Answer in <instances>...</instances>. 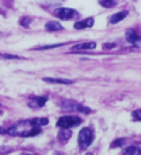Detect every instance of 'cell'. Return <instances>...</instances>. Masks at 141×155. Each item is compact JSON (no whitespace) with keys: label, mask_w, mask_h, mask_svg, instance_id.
<instances>
[{"label":"cell","mask_w":141,"mask_h":155,"mask_svg":"<svg viewBox=\"0 0 141 155\" xmlns=\"http://www.w3.org/2000/svg\"><path fill=\"white\" fill-rule=\"evenodd\" d=\"M10 135H21V137H32L41 133L40 126L37 124L35 118L32 120H24V121H18L13 127L7 130Z\"/></svg>","instance_id":"6da1fadb"},{"label":"cell","mask_w":141,"mask_h":155,"mask_svg":"<svg viewBox=\"0 0 141 155\" xmlns=\"http://www.w3.org/2000/svg\"><path fill=\"white\" fill-rule=\"evenodd\" d=\"M93 138H95V134H93L92 128H89V127L82 128V130L79 131V135H78V143H79V147H81L82 150H86V148L92 144Z\"/></svg>","instance_id":"7a4b0ae2"},{"label":"cell","mask_w":141,"mask_h":155,"mask_svg":"<svg viewBox=\"0 0 141 155\" xmlns=\"http://www.w3.org/2000/svg\"><path fill=\"white\" fill-rule=\"evenodd\" d=\"M82 120L78 116H64V117H61L56 123V126L61 127V128H72V127L78 126V124H81Z\"/></svg>","instance_id":"3957f363"},{"label":"cell","mask_w":141,"mask_h":155,"mask_svg":"<svg viewBox=\"0 0 141 155\" xmlns=\"http://www.w3.org/2000/svg\"><path fill=\"white\" fill-rule=\"evenodd\" d=\"M61 107L64 110H78V111H82V113H92V110L89 107H85L82 104H78L75 103L73 100H64L61 103Z\"/></svg>","instance_id":"277c9868"},{"label":"cell","mask_w":141,"mask_h":155,"mask_svg":"<svg viewBox=\"0 0 141 155\" xmlns=\"http://www.w3.org/2000/svg\"><path fill=\"white\" fill-rule=\"evenodd\" d=\"M55 14L58 18H61V20H69V18H73V17L78 16V13L75 12L73 8H66V7L56 8Z\"/></svg>","instance_id":"5b68a950"},{"label":"cell","mask_w":141,"mask_h":155,"mask_svg":"<svg viewBox=\"0 0 141 155\" xmlns=\"http://www.w3.org/2000/svg\"><path fill=\"white\" fill-rule=\"evenodd\" d=\"M126 40L129 41L130 44H133V45H140L141 44L140 33H137V31L133 30V28H129L127 31H126Z\"/></svg>","instance_id":"8992f818"},{"label":"cell","mask_w":141,"mask_h":155,"mask_svg":"<svg viewBox=\"0 0 141 155\" xmlns=\"http://www.w3.org/2000/svg\"><path fill=\"white\" fill-rule=\"evenodd\" d=\"M47 103V99L45 97H32L30 102H28V106L31 109H40Z\"/></svg>","instance_id":"52a82bcc"},{"label":"cell","mask_w":141,"mask_h":155,"mask_svg":"<svg viewBox=\"0 0 141 155\" xmlns=\"http://www.w3.org/2000/svg\"><path fill=\"white\" fill-rule=\"evenodd\" d=\"M93 24H95V18H93V17H89V18H86V20H83V21H78V23H75V28L76 30L89 28V27H92Z\"/></svg>","instance_id":"ba28073f"},{"label":"cell","mask_w":141,"mask_h":155,"mask_svg":"<svg viewBox=\"0 0 141 155\" xmlns=\"http://www.w3.org/2000/svg\"><path fill=\"white\" fill-rule=\"evenodd\" d=\"M96 48V44L95 42H82V44H78L72 48V51H88V49H95Z\"/></svg>","instance_id":"9c48e42d"},{"label":"cell","mask_w":141,"mask_h":155,"mask_svg":"<svg viewBox=\"0 0 141 155\" xmlns=\"http://www.w3.org/2000/svg\"><path fill=\"white\" fill-rule=\"evenodd\" d=\"M44 81L48 83H61V85H72L75 82L72 79H55V78H44Z\"/></svg>","instance_id":"30bf717a"},{"label":"cell","mask_w":141,"mask_h":155,"mask_svg":"<svg viewBox=\"0 0 141 155\" xmlns=\"http://www.w3.org/2000/svg\"><path fill=\"white\" fill-rule=\"evenodd\" d=\"M126 16H127V12H120V13H116V14H113V16H110V18H109L110 24H116V23H119V21L123 20Z\"/></svg>","instance_id":"8fae6325"},{"label":"cell","mask_w":141,"mask_h":155,"mask_svg":"<svg viewBox=\"0 0 141 155\" xmlns=\"http://www.w3.org/2000/svg\"><path fill=\"white\" fill-rule=\"evenodd\" d=\"M69 138H71V131H69V128H62V130L58 133V140L62 141V143L68 141Z\"/></svg>","instance_id":"7c38bea8"},{"label":"cell","mask_w":141,"mask_h":155,"mask_svg":"<svg viewBox=\"0 0 141 155\" xmlns=\"http://www.w3.org/2000/svg\"><path fill=\"white\" fill-rule=\"evenodd\" d=\"M45 28L48 31H56V30H62V25L59 23H56V21H49V23L45 24Z\"/></svg>","instance_id":"4fadbf2b"},{"label":"cell","mask_w":141,"mask_h":155,"mask_svg":"<svg viewBox=\"0 0 141 155\" xmlns=\"http://www.w3.org/2000/svg\"><path fill=\"white\" fill-rule=\"evenodd\" d=\"M124 155H141L140 147H127L124 150Z\"/></svg>","instance_id":"5bb4252c"},{"label":"cell","mask_w":141,"mask_h":155,"mask_svg":"<svg viewBox=\"0 0 141 155\" xmlns=\"http://www.w3.org/2000/svg\"><path fill=\"white\" fill-rule=\"evenodd\" d=\"M64 44H51V45H41V47H35L34 49L42 51V49H51V48H56V47H62Z\"/></svg>","instance_id":"9a60e30c"},{"label":"cell","mask_w":141,"mask_h":155,"mask_svg":"<svg viewBox=\"0 0 141 155\" xmlns=\"http://www.w3.org/2000/svg\"><path fill=\"white\" fill-rule=\"evenodd\" d=\"M99 3L102 4V6H103V7H113V6H114V4H116V2H114V0H99Z\"/></svg>","instance_id":"2e32d148"},{"label":"cell","mask_w":141,"mask_h":155,"mask_svg":"<svg viewBox=\"0 0 141 155\" xmlns=\"http://www.w3.org/2000/svg\"><path fill=\"white\" fill-rule=\"evenodd\" d=\"M0 58H3V59H21V57L12 55V54H0Z\"/></svg>","instance_id":"e0dca14e"},{"label":"cell","mask_w":141,"mask_h":155,"mask_svg":"<svg viewBox=\"0 0 141 155\" xmlns=\"http://www.w3.org/2000/svg\"><path fill=\"white\" fill-rule=\"evenodd\" d=\"M30 23H31V18H30V17H21V20H20V24L21 25L28 27V25H30Z\"/></svg>","instance_id":"ac0fdd59"},{"label":"cell","mask_w":141,"mask_h":155,"mask_svg":"<svg viewBox=\"0 0 141 155\" xmlns=\"http://www.w3.org/2000/svg\"><path fill=\"white\" fill-rule=\"evenodd\" d=\"M120 144H124V140L123 138H120V140H117V141H114V143H112V148L120 147Z\"/></svg>","instance_id":"d6986e66"},{"label":"cell","mask_w":141,"mask_h":155,"mask_svg":"<svg viewBox=\"0 0 141 155\" xmlns=\"http://www.w3.org/2000/svg\"><path fill=\"white\" fill-rule=\"evenodd\" d=\"M133 117L136 118V120H138V121H141V109L140 110H136L133 113Z\"/></svg>","instance_id":"ffe728a7"},{"label":"cell","mask_w":141,"mask_h":155,"mask_svg":"<svg viewBox=\"0 0 141 155\" xmlns=\"http://www.w3.org/2000/svg\"><path fill=\"white\" fill-rule=\"evenodd\" d=\"M105 48H106V49L114 48V44H112V42H106V44H105Z\"/></svg>","instance_id":"44dd1931"},{"label":"cell","mask_w":141,"mask_h":155,"mask_svg":"<svg viewBox=\"0 0 141 155\" xmlns=\"http://www.w3.org/2000/svg\"><path fill=\"white\" fill-rule=\"evenodd\" d=\"M3 133H4V130L3 128H0V134H3Z\"/></svg>","instance_id":"7402d4cb"},{"label":"cell","mask_w":141,"mask_h":155,"mask_svg":"<svg viewBox=\"0 0 141 155\" xmlns=\"http://www.w3.org/2000/svg\"><path fill=\"white\" fill-rule=\"evenodd\" d=\"M2 113H3V111H2V110H0V114H2Z\"/></svg>","instance_id":"603a6c76"},{"label":"cell","mask_w":141,"mask_h":155,"mask_svg":"<svg viewBox=\"0 0 141 155\" xmlns=\"http://www.w3.org/2000/svg\"><path fill=\"white\" fill-rule=\"evenodd\" d=\"M86 155H92V154H86Z\"/></svg>","instance_id":"cb8c5ba5"}]
</instances>
